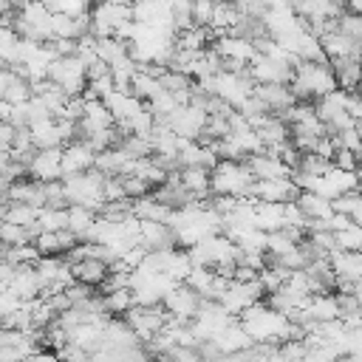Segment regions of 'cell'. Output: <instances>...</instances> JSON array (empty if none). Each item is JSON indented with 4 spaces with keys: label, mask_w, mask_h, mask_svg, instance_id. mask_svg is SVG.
<instances>
[{
    "label": "cell",
    "mask_w": 362,
    "mask_h": 362,
    "mask_svg": "<svg viewBox=\"0 0 362 362\" xmlns=\"http://www.w3.org/2000/svg\"><path fill=\"white\" fill-rule=\"evenodd\" d=\"M291 90L297 102H320L322 96L339 90L331 62H300L291 79Z\"/></svg>",
    "instance_id": "cell-1"
},
{
    "label": "cell",
    "mask_w": 362,
    "mask_h": 362,
    "mask_svg": "<svg viewBox=\"0 0 362 362\" xmlns=\"http://www.w3.org/2000/svg\"><path fill=\"white\" fill-rule=\"evenodd\" d=\"M255 181L257 178L252 175L246 161H218V167L212 170V195L249 198Z\"/></svg>",
    "instance_id": "cell-2"
},
{
    "label": "cell",
    "mask_w": 362,
    "mask_h": 362,
    "mask_svg": "<svg viewBox=\"0 0 362 362\" xmlns=\"http://www.w3.org/2000/svg\"><path fill=\"white\" fill-rule=\"evenodd\" d=\"M48 79L59 85L68 96H82L88 90V65L74 54V57H57L48 68Z\"/></svg>",
    "instance_id": "cell-3"
},
{
    "label": "cell",
    "mask_w": 362,
    "mask_h": 362,
    "mask_svg": "<svg viewBox=\"0 0 362 362\" xmlns=\"http://www.w3.org/2000/svg\"><path fill=\"white\" fill-rule=\"evenodd\" d=\"M201 305H204V297H201L198 291H192L187 283H178V286L164 297L167 314H170L173 320H178V322H192V320L198 317Z\"/></svg>",
    "instance_id": "cell-4"
},
{
    "label": "cell",
    "mask_w": 362,
    "mask_h": 362,
    "mask_svg": "<svg viewBox=\"0 0 362 362\" xmlns=\"http://www.w3.org/2000/svg\"><path fill=\"white\" fill-rule=\"evenodd\" d=\"M300 192L303 189L294 184V178H272V181H255L249 198L266 204H294Z\"/></svg>",
    "instance_id": "cell-5"
},
{
    "label": "cell",
    "mask_w": 362,
    "mask_h": 362,
    "mask_svg": "<svg viewBox=\"0 0 362 362\" xmlns=\"http://www.w3.org/2000/svg\"><path fill=\"white\" fill-rule=\"evenodd\" d=\"M62 150L65 147H54V150H37L31 167H28V175L37 178V181H62Z\"/></svg>",
    "instance_id": "cell-6"
},
{
    "label": "cell",
    "mask_w": 362,
    "mask_h": 362,
    "mask_svg": "<svg viewBox=\"0 0 362 362\" xmlns=\"http://www.w3.org/2000/svg\"><path fill=\"white\" fill-rule=\"evenodd\" d=\"M96 150L88 144V141H71L65 150H62V173L65 175H76V173H88L96 167ZM62 175V178H65Z\"/></svg>",
    "instance_id": "cell-7"
},
{
    "label": "cell",
    "mask_w": 362,
    "mask_h": 362,
    "mask_svg": "<svg viewBox=\"0 0 362 362\" xmlns=\"http://www.w3.org/2000/svg\"><path fill=\"white\" fill-rule=\"evenodd\" d=\"M252 175L257 181H272V178H294V170L274 153H257V156H249L246 158Z\"/></svg>",
    "instance_id": "cell-8"
},
{
    "label": "cell",
    "mask_w": 362,
    "mask_h": 362,
    "mask_svg": "<svg viewBox=\"0 0 362 362\" xmlns=\"http://www.w3.org/2000/svg\"><path fill=\"white\" fill-rule=\"evenodd\" d=\"M0 93H3V102H11V105H25L34 99V85L11 71V68H3V76H0Z\"/></svg>",
    "instance_id": "cell-9"
},
{
    "label": "cell",
    "mask_w": 362,
    "mask_h": 362,
    "mask_svg": "<svg viewBox=\"0 0 362 362\" xmlns=\"http://www.w3.org/2000/svg\"><path fill=\"white\" fill-rule=\"evenodd\" d=\"M255 96H257V99L269 107V113H274V116H280V113H286L288 107L297 105V96H294L291 85H257V88H255Z\"/></svg>",
    "instance_id": "cell-10"
},
{
    "label": "cell",
    "mask_w": 362,
    "mask_h": 362,
    "mask_svg": "<svg viewBox=\"0 0 362 362\" xmlns=\"http://www.w3.org/2000/svg\"><path fill=\"white\" fill-rule=\"evenodd\" d=\"M209 48H215L223 59H238V62H246V65H252V59L257 57L255 42L246 40V37H235V34H226V37L215 40Z\"/></svg>",
    "instance_id": "cell-11"
},
{
    "label": "cell",
    "mask_w": 362,
    "mask_h": 362,
    "mask_svg": "<svg viewBox=\"0 0 362 362\" xmlns=\"http://www.w3.org/2000/svg\"><path fill=\"white\" fill-rule=\"evenodd\" d=\"M71 272H74V280H76V283H85V286H90V288H102L105 280L110 277V266L102 263L99 257H88V260L71 263Z\"/></svg>",
    "instance_id": "cell-12"
},
{
    "label": "cell",
    "mask_w": 362,
    "mask_h": 362,
    "mask_svg": "<svg viewBox=\"0 0 362 362\" xmlns=\"http://www.w3.org/2000/svg\"><path fill=\"white\" fill-rule=\"evenodd\" d=\"M331 68H334V76H337L339 90L356 93V90L362 88V59H359V57L334 59V62H331Z\"/></svg>",
    "instance_id": "cell-13"
},
{
    "label": "cell",
    "mask_w": 362,
    "mask_h": 362,
    "mask_svg": "<svg viewBox=\"0 0 362 362\" xmlns=\"http://www.w3.org/2000/svg\"><path fill=\"white\" fill-rule=\"evenodd\" d=\"M102 308L107 317H127L136 308V291L133 288H113V291H99Z\"/></svg>",
    "instance_id": "cell-14"
},
{
    "label": "cell",
    "mask_w": 362,
    "mask_h": 362,
    "mask_svg": "<svg viewBox=\"0 0 362 362\" xmlns=\"http://www.w3.org/2000/svg\"><path fill=\"white\" fill-rule=\"evenodd\" d=\"M178 178H181V184H184L198 201H204V198L212 195V170H206V167H184V170L178 173Z\"/></svg>",
    "instance_id": "cell-15"
},
{
    "label": "cell",
    "mask_w": 362,
    "mask_h": 362,
    "mask_svg": "<svg viewBox=\"0 0 362 362\" xmlns=\"http://www.w3.org/2000/svg\"><path fill=\"white\" fill-rule=\"evenodd\" d=\"M331 266H334L337 277L345 280V283L362 280V252H334Z\"/></svg>",
    "instance_id": "cell-16"
},
{
    "label": "cell",
    "mask_w": 362,
    "mask_h": 362,
    "mask_svg": "<svg viewBox=\"0 0 362 362\" xmlns=\"http://www.w3.org/2000/svg\"><path fill=\"white\" fill-rule=\"evenodd\" d=\"M300 206V212L308 218V221H328L334 215V206L325 195L320 192H300V198L294 201Z\"/></svg>",
    "instance_id": "cell-17"
},
{
    "label": "cell",
    "mask_w": 362,
    "mask_h": 362,
    "mask_svg": "<svg viewBox=\"0 0 362 362\" xmlns=\"http://www.w3.org/2000/svg\"><path fill=\"white\" fill-rule=\"evenodd\" d=\"M40 212L37 206L31 204H20V201H6L3 204V221L6 223H17V226H28L37 232V221H40ZM40 235V232H37Z\"/></svg>",
    "instance_id": "cell-18"
},
{
    "label": "cell",
    "mask_w": 362,
    "mask_h": 362,
    "mask_svg": "<svg viewBox=\"0 0 362 362\" xmlns=\"http://www.w3.org/2000/svg\"><path fill=\"white\" fill-rule=\"evenodd\" d=\"M96 221H99V212H96V209H90V206H79V204L68 206V229H71L82 243L88 240V232L93 229Z\"/></svg>",
    "instance_id": "cell-19"
},
{
    "label": "cell",
    "mask_w": 362,
    "mask_h": 362,
    "mask_svg": "<svg viewBox=\"0 0 362 362\" xmlns=\"http://www.w3.org/2000/svg\"><path fill=\"white\" fill-rule=\"evenodd\" d=\"M0 238H3V246H28V243H34L37 232L28 229V226H17V223H6L3 221Z\"/></svg>",
    "instance_id": "cell-20"
},
{
    "label": "cell",
    "mask_w": 362,
    "mask_h": 362,
    "mask_svg": "<svg viewBox=\"0 0 362 362\" xmlns=\"http://www.w3.org/2000/svg\"><path fill=\"white\" fill-rule=\"evenodd\" d=\"M48 11L54 14H68V17H85L93 8V0H42Z\"/></svg>",
    "instance_id": "cell-21"
},
{
    "label": "cell",
    "mask_w": 362,
    "mask_h": 362,
    "mask_svg": "<svg viewBox=\"0 0 362 362\" xmlns=\"http://www.w3.org/2000/svg\"><path fill=\"white\" fill-rule=\"evenodd\" d=\"M337 243H339V252H362V226L337 232Z\"/></svg>",
    "instance_id": "cell-22"
},
{
    "label": "cell",
    "mask_w": 362,
    "mask_h": 362,
    "mask_svg": "<svg viewBox=\"0 0 362 362\" xmlns=\"http://www.w3.org/2000/svg\"><path fill=\"white\" fill-rule=\"evenodd\" d=\"M212 14H215V3L212 0H192V23L198 28L212 25Z\"/></svg>",
    "instance_id": "cell-23"
},
{
    "label": "cell",
    "mask_w": 362,
    "mask_h": 362,
    "mask_svg": "<svg viewBox=\"0 0 362 362\" xmlns=\"http://www.w3.org/2000/svg\"><path fill=\"white\" fill-rule=\"evenodd\" d=\"M354 175H356V181H359V187H362V161L356 164V170H354Z\"/></svg>",
    "instance_id": "cell-24"
},
{
    "label": "cell",
    "mask_w": 362,
    "mask_h": 362,
    "mask_svg": "<svg viewBox=\"0 0 362 362\" xmlns=\"http://www.w3.org/2000/svg\"><path fill=\"white\" fill-rule=\"evenodd\" d=\"M212 3H223V0H212Z\"/></svg>",
    "instance_id": "cell-25"
}]
</instances>
